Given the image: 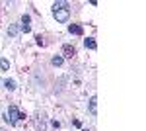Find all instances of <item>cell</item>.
Segmentation results:
<instances>
[{
  "label": "cell",
  "mask_w": 146,
  "mask_h": 131,
  "mask_svg": "<svg viewBox=\"0 0 146 131\" xmlns=\"http://www.w3.org/2000/svg\"><path fill=\"white\" fill-rule=\"evenodd\" d=\"M53 16L56 18V22H66L70 18V10L68 8H53Z\"/></svg>",
  "instance_id": "obj_1"
},
{
  "label": "cell",
  "mask_w": 146,
  "mask_h": 131,
  "mask_svg": "<svg viewBox=\"0 0 146 131\" xmlns=\"http://www.w3.org/2000/svg\"><path fill=\"white\" fill-rule=\"evenodd\" d=\"M18 118H20V110L16 108V106H10L8 108V120H10V123H16Z\"/></svg>",
  "instance_id": "obj_2"
},
{
  "label": "cell",
  "mask_w": 146,
  "mask_h": 131,
  "mask_svg": "<svg viewBox=\"0 0 146 131\" xmlns=\"http://www.w3.org/2000/svg\"><path fill=\"white\" fill-rule=\"evenodd\" d=\"M68 32L74 33V35H82V33H84V28L78 26V24H70V26H68Z\"/></svg>",
  "instance_id": "obj_3"
},
{
  "label": "cell",
  "mask_w": 146,
  "mask_h": 131,
  "mask_svg": "<svg viewBox=\"0 0 146 131\" xmlns=\"http://www.w3.org/2000/svg\"><path fill=\"white\" fill-rule=\"evenodd\" d=\"M62 53H64V57H68V59H72V57L76 55V49H74L72 45H64V47H62Z\"/></svg>",
  "instance_id": "obj_4"
},
{
  "label": "cell",
  "mask_w": 146,
  "mask_h": 131,
  "mask_svg": "<svg viewBox=\"0 0 146 131\" xmlns=\"http://www.w3.org/2000/svg\"><path fill=\"white\" fill-rule=\"evenodd\" d=\"M84 45H86V49H96V47H98V43H96V39H94V37L84 39Z\"/></svg>",
  "instance_id": "obj_5"
},
{
  "label": "cell",
  "mask_w": 146,
  "mask_h": 131,
  "mask_svg": "<svg viewBox=\"0 0 146 131\" xmlns=\"http://www.w3.org/2000/svg\"><path fill=\"white\" fill-rule=\"evenodd\" d=\"M96 110H98V98L94 96V98L90 100V114H96Z\"/></svg>",
  "instance_id": "obj_6"
},
{
  "label": "cell",
  "mask_w": 146,
  "mask_h": 131,
  "mask_svg": "<svg viewBox=\"0 0 146 131\" xmlns=\"http://www.w3.org/2000/svg\"><path fill=\"white\" fill-rule=\"evenodd\" d=\"M4 86L8 88V90H14V88H16V82H14V80H6V82H4Z\"/></svg>",
  "instance_id": "obj_7"
},
{
  "label": "cell",
  "mask_w": 146,
  "mask_h": 131,
  "mask_svg": "<svg viewBox=\"0 0 146 131\" xmlns=\"http://www.w3.org/2000/svg\"><path fill=\"white\" fill-rule=\"evenodd\" d=\"M53 65L60 67V65H62V57H53Z\"/></svg>",
  "instance_id": "obj_8"
},
{
  "label": "cell",
  "mask_w": 146,
  "mask_h": 131,
  "mask_svg": "<svg viewBox=\"0 0 146 131\" xmlns=\"http://www.w3.org/2000/svg\"><path fill=\"white\" fill-rule=\"evenodd\" d=\"M16 33H18V28H16V26H10V28H8V35H12V37H14Z\"/></svg>",
  "instance_id": "obj_9"
},
{
  "label": "cell",
  "mask_w": 146,
  "mask_h": 131,
  "mask_svg": "<svg viewBox=\"0 0 146 131\" xmlns=\"http://www.w3.org/2000/svg\"><path fill=\"white\" fill-rule=\"evenodd\" d=\"M53 8H68V4H66V2H55Z\"/></svg>",
  "instance_id": "obj_10"
},
{
  "label": "cell",
  "mask_w": 146,
  "mask_h": 131,
  "mask_svg": "<svg viewBox=\"0 0 146 131\" xmlns=\"http://www.w3.org/2000/svg\"><path fill=\"white\" fill-rule=\"evenodd\" d=\"M0 67H2L4 71H8V67H10V63H8L6 59H2V61H0Z\"/></svg>",
  "instance_id": "obj_11"
},
{
  "label": "cell",
  "mask_w": 146,
  "mask_h": 131,
  "mask_svg": "<svg viewBox=\"0 0 146 131\" xmlns=\"http://www.w3.org/2000/svg\"><path fill=\"white\" fill-rule=\"evenodd\" d=\"M22 32H31V26H29V24H22Z\"/></svg>",
  "instance_id": "obj_12"
},
{
  "label": "cell",
  "mask_w": 146,
  "mask_h": 131,
  "mask_svg": "<svg viewBox=\"0 0 146 131\" xmlns=\"http://www.w3.org/2000/svg\"><path fill=\"white\" fill-rule=\"evenodd\" d=\"M35 39H37V45H43V37H41V35H37Z\"/></svg>",
  "instance_id": "obj_13"
},
{
  "label": "cell",
  "mask_w": 146,
  "mask_h": 131,
  "mask_svg": "<svg viewBox=\"0 0 146 131\" xmlns=\"http://www.w3.org/2000/svg\"><path fill=\"white\" fill-rule=\"evenodd\" d=\"M22 24H29V16H23V18H22Z\"/></svg>",
  "instance_id": "obj_14"
},
{
  "label": "cell",
  "mask_w": 146,
  "mask_h": 131,
  "mask_svg": "<svg viewBox=\"0 0 146 131\" xmlns=\"http://www.w3.org/2000/svg\"><path fill=\"white\" fill-rule=\"evenodd\" d=\"M0 131H4V129H0Z\"/></svg>",
  "instance_id": "obj_15"
}]
</instances>
